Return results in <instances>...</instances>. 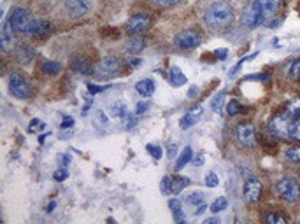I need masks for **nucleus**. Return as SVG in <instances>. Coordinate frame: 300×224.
Here are the masks:
<instances>
[{
  "mask_svg": "<svg viewBox=\"0 0 300 224\" xmlns=\"http://www.w3.org/2000/svg\"><path fill=\"white\" fill-rule=\"evenodd\" d=\"M235 11L228 0H214L202 12V21L212 32H225L232 26Z\"/></svg>",
  "mask_w": 300,
  "mask_h": 224,
  "instance_id": "f03ea898",
  "label": "nucleus"
},
{
  "mask_svg": "<svg viewBox=\"0 0 300 224\" xmlns=\"http://www.w3.org/2000/svg\"><path fill=\"white\" fill-rule=\"evenodd\" d=\"M35 56V49L28 42H18L14 46V60L19 65H28Z\"/></svg>",
  "mask_w": 300,
  "mask_h": 224,
  "instance_id": "4468645a",
  "label": "nucleus"
},
{
  "mask_svg": "<svg viewBox=\"0 0 300 224\" xmlns=\"http://www.w3.org/2000/svg\"><path fill=\"white\" fill-rule=\"evenodd\" d=\"M62 163H63V166L69 165V163H71V156H69V154H63V156H62Z\"/></svg>",
  "mask_w": 300,
  "mask_h": 224,
  "instance_id": "de8ad7c7",
  "label": "nucleus"
},
{
  "mask_svg": "<svg viewBox=\"0 0 300 224\" xmlns=\"http://www.w3.org/2000/svg\"><path fill=\"white\" fill-rule=\"evenodd\" d=\"M55 207H56V202L49 203V205H48V212H53V209H55Z\"/></svg>",
  "mask_w": 300,
  "mask_h": 224,
  "instance_id": "8fccbe9b",
  "label": "nucleus"
},
{
  "mask_svg": "<svg viewBox=\"0 0 300 224\" xmlns=\"http://www.w3.org/2000/svg\"><path fill=\"white\" fill-rule=\"evenodd\" d=\"M41 2H51V0H41Z\"/></svg>",
  "mask_w": 300,
  "mask_h": 224,
  "instance_id": "3c124183",
  "label": "nucleus"
},
{
  "mask_svg": "<svg viewBox=\"0 0 300 224\" xmlns=\"http://www.w3.org/2000/svg\"><path fill=\"white\" fill-rule=\"evenodd\" d=\"M262 195V182L256 177H249L244 182V198L248 203H256Z\"/></svg>",
  "mask_w": 300,
  "mask_h": 224,
  "instance_id": "2eb2a0df",
  "label": "nucleus"
},
{
  "mask_svg": "<svg viewBox=\"0 0 300 224\" xmlns=\"http://www.w3.org/2000/svg\"><path fill=\"white\" fill-rule=\"evenodd\" d=\"M148 151L151 152V156L155 158V161H158L162 158V147L160 146H148Z\"/></svg>",
  "mask_w": 300,
  "mask_h": 224,
  "instance_id": "c9c22d12",
  "label": "nucleus"
},
{
  "mask_svg": "<svg viewBox=\"0 0 300 224\" xmlns=\"http://www.w3.org/2000/svg\"><path fill=\"white\" fill-rule=\"evenodd\" d=\"M192 147H185L183 149V152L179 154V158H178V161H176V166H174V170L176 172H179V170H183L186 166V163L192 159Z\"/></svg>",
  "mask_w": 300,
  "mask_h": 224,
  "instance_id": "5701e85b",
  "label": "nucleus"
},
{
  "mask_svg": "<svg viewBox=\"0 0 300 224\" xmlns=\"http://www.w3.org/2000/svg\"><path fill=\"white\" fill-rule=\"evenodd\" d=\"M169 209L172 210V216H174L176 223H185V212H183V205L178 198L169 200Z\"/></svg>",
  "mask_w": 300,
  "mask_h": 224,
  "instance_id": "aec40b11",
  "label": "nucleus"
},
{
  "mask_svg": "<svg viewBox=\"0 0 300 224\" xmlns=\"http://www.w3.org/2000/svg\"><path fill=\"white\" fill-rule=\"evenodd\" d=\"M200 116H202V107H195V109H192L190 112H186L185 118L181 119V128L183 130H188L192 128L193 125H195L197 121L200 119Z\"/></svg>",
  "mask_w": 300,
  "mask_h": 224,
  "instance_id": "f3484780",
  "label": "nucleus"
},
{
  "mask_svg": "<svg viewBox=\"0 0 300 224\" xmlns=\"http://www.w3.org/2000/svg\"><path fill=\"white\" fill-rule=\"evenodd\" d=\"M146 44H148V41L142 35H130V39L125 42V49L130 55H139L146 48Z\"/></svg>",
  "mask_w": 300,
  "mask_h": 224,
  "instance_id": "dca6fc26",
  "label": "nucleus"
},
{
  "mask_svg": "<svg viewBox=\"0 0 300 224\" xmlns=\"http://www.w3.org/2000/svg\"><path fill=\"white\" fill-rule=\"evenodd\" d=\"M153 25V18L148 12H137L126 21L125 30L128 35H142L144 32H148Z\"/></svg>",
  "mask_w": 300,
  "mask_h": 224,
  "instance_id": "6e6552de",
  "label": "nucleus"
},
{
  "mask_svg": "<svg viewBox=\"0 0 300 224\" xmlns=\"http://www.w3.org/2000/svg\"><path fill=\"white\" fill-rule=\"evenodd\" d=\"M265 221L267 223H272V224H285V223H288V217L281 216V214H267Z\"/></svg>",
  "mask_w": 300,
  "mask_h": 224,
  "instance_id": "7c9ffc66",
  "label": "nucleus"
},
{
  "mask_svg": "<svg viewBox=\"0 0 300 224\" xmlns=\"http://www.w3.org/2000/svg\"><path fill=\"white\" fill-rule=\"evenodd\" d=\"M235 137H237V142L241 144L242 147L249 149L256 144V132H255V126L251 123H241L237 125L235 128Z\"/></svg>",
  "mask_w": 300,
  "mask_h": 224,
  "instance_id": "9b49d317",
  "label": "nucleus"
},
{
  "mask_svg": "<svg viewBox=\"0 0 300 224\" xmlns=\"http://www.w3.org/2000/svg\"><path fill=\"white\" fill-rule=\"evenodd\" d=\"M205 202V196L202 191H195V193H190V195L185 196V203L190 207H193V209H197V207H200L202 203Z\"/></svg>",
  "mask_w": 300,
  "mask_h": 224,
  "instance_id": "412c9836",
  "label": "nucleus"
},
{
  "mask_svg": "<svg viewBox=\"0 0 300 224\" xmlns=\"http://www.w3.org/2000/svg\"><path fill=\"white\" fill-rule=\"evenodd\" d=\"M7 19H9V23H11L12 28H14V32H19V33H26V30L30 28V25H32V21H33L30 11L25 7H12L11 14L7 16Z\"/></svg>",
  "mask_w": 300,
  "mask_h": 224,
  "instance_id": "1a4fd4ad",
  "label": "nucleus"
},
{
  "mask_svg": "<svg viewBox=\"0 0 300 224\" xmlns=\"http://www.w3.org/2000/svg\"><path fill=\"white\" fill-rule=\"evenodd\" d=\"M188 184H190V179H186V177H174L171 184V195H179Z\"/></svg>",
  "mask_w": 300,
  "mask_h": 224,
  "instance_id": "4be33fe9",
  "label": "nucleus"
},
{
  "mask_svg": "<svg viewBox=\"0 0 300 224\" xmlns=\"http://www.w3.org/2000/svg\"><path fill=\"white\" fill-rule=\"evenodd\" d=\"M169 77H171V84L174 86V88H179V86H183V84H186V82H188L186 75L181 72V70H179V67H171Z\"/></svg>",
  "mask_w": 300,
  "mask_h": 224,
  "instance_id": "6ab92c4d",
  "label": "nucleus"
},
{
  "mask_svg": "<svg viewBox=\"0 0 300 224\" xmlns=\"http://www.w3.org/2000/svg\"><path fill=\"white\" fill-rule=\"evenodd\" d=\"M205 210H207V207H205V203H202V205L197 207V209L193 210V216H195V217H197V216H202V214H204Z\"/></svg>",
  "mask_w": 300,
  "mask_h": 224,
  "instance_id": "c03bdc74",
  "label": "nucleus"
},
{
  "mask_svg": "<svg viewBox=\"0 0 300 224\" xmlns=\"http://www.w3.org/2000/svg\"><path fill=\"white\" fill-rule=\"evenodd\" d=\"M226 207H228V200H226L225 196H219V198H216L214 202L211 203V212L219 214V212H223Z\"/></svg>",
  "mask_w": 300,
  "mask_h": 224,
  "instance_id": "bb28decb",
  "label": "nucleus"
},
{
  "mask_svg": "<svg viewBox=\"0 0 300 224\" xmlns=\"http://www.w3.org/2000/svg\"><path fill=\"white\" fill-rule=\"evenodd\" d=\"M269 132L279 140L300 142V100L292 102L286 112L274 116L271 119Z\"/></svg>",
  "mask_w": 300,
  "mask_h": 224,
  "instance_id": "f257e3e1",
  "label": "nucleus"
},
{
  "mask_svg": "<svg viewBox=\"0 0 300 224\" xmlns=\"http://www.w3.org/2000/svg\"><path fill=\"white\" fill-rule=\"evenodd\" d=\"M149 2H151V5H155V7L165 9V7H174L181 0H149Z\"/></svg>",
  "mask_w": 300,
  "mask_h": 224,
  "instance_id": "c756f323",
  "label": "nucleus"
},
{
  "mask_svg": "<svg viewBox=\"0 0 300 224\" xmlns=\"http://www.w3.org/2000/svg\"><path fill=\"white\" fill-rule=\"evenodd\" d=\"M171 184H172L171 177H163L162 179V193L163 195H169V193H171Z\"/></svg>",
  "mask_w": 300,
  "mask_h": 224,
  "instance_id": "e433bc0d",
  "label": "nucleus"
},
{
  "mask_svg": "<svg viewBox=\"0 0 300 224\" xmlns=\"http://www.w3.org/2000/svg\"><path fill=\"white\" fill-rule=\"evenodd\" d=\"M176 156H178V146H176V144H171V146L167 147V158L172 159V158H176Z\"/></svg>",
  "mask_w": 300,
  "mask_h": 224,
  "instance_id": "58836bf2",
  "label": "nucleus"
},
{
  "mask_svg": "<svg viewBox=\"0 0 300 224\" xmlns=\"http://www.w3.org/2000/svg\"><path fill=\"white\" fill-rule=\"evenodd\" d=\"M67 177H69V172H67V168H60L55 172V179L58 180V182H62V180H65Z\"/></svg>",
  "mask_w": 300,
  "mask_h": 224,
  "instance_id": "4c0bfd02",
  "label": "nucleus"
},
{
  "mask_svg": "<svg viewBox=\"0 0 300 224\" xmlns=\"http://www.w3.org/2000/svg\"><path fill=\"white\" fill-rule=\"evenodd\" d=\"M111 116L112 118H121L125 119L126 116H128V110H126V105L121 102H116L111 105Z\"/></svg>",
  "mask_w": 300,
  "mask_h": 224,
  "instance_id": "393cba45",
  "label": "nucleus"
},
{
  "mask_svg": "<svg viewBox=\"0 0 300 224\" xmlns=\"http://www.w3.org/2000/svg\"><path fill=\"white\" fill-rule=\"evenodd\" d=\"M155 88L156 84L153 79H142V81H139L137 84H135V91L141 96H144V98H149V96L155 93Z\"/></svg>",
  "mask_w": 300,
  "mask_h": 224,
  "instance_id": "a211bd4d",
  "label": "nucleus"
},
{
  "mask_svg": "<svg viewBox=\"0 0 300 224\" xmlns=\"http://www.w3.org/2000/svg\"><path fill=\"white\" fill-rule=\"evenodd\" d=\"M218 184H219V179L214 172H209L207 175H205V186H207V188H216Z\"/></svg>",
  "mask_w": 300,
  "mask_h": 224,
  "instance_id": "f704fd0d",
  "label": "nucleus"
},
{
  "mask_svg": "<svg viewBox=\"0 0 300 224\" xmlns=\"http://www.w3.org/2000/svg\"><path fill=\"white\" fill-rule=\"evenodd\" d=\"M9 91L12 96L19 100H28L30 98V84L26 82V79L23 77L21 74L12 72L9 75Z\"/></svg>",
  "mask_w": 300,
  "mask_h": 224,
  "instance_id": "9d476101",
  "label": "nucleus"
},
{
  "mask_svg": "<svg viewBox=\"0 0 300 224\" xmlns=\"http://www.w3.org/2000/svg\"><path fill=\"white\" fill-rule=\"evenodd\" d=\"M202 42V35L200 32H197L195 28H186L181 32L176 33L174 37V46L183 51H190V49H195L197 46H200Z\"/></svg>",
  "mask_w": 300,
  "mask_h": 224,
  "instance_id": "0eeeda50",
  "label": "nucleus"
},
{
  "mask_svg": "<svg viewBox=\"0 0 300 224\" xmlns=\"http://www.w3.org/2000/svg\"><path fill=\"white\" fill-rule=\"evenodd\" d=\"M72 126H74V119L69 118V116H65V118H63L62 126H60V128H62V130H69V128H72Z\"/></svg>",
  "mask_w": 300,
  "mask_h": 224,
  "instance_id": "ea45409f",
  "label": "nucleus"
},
{
  "mask_svg": "<svg viewBox=\"0 0 300 224\" xmlns=\"http://www.w3.org/2000/svg\"><path fill=\"white\" fill-rule=\"evenodd\" d=\"M274 191L286 203H297L300 200V184L292 177H283L276 180Z\"/></svg>",
  "mask_w": 300,
  "mask_h": 224,
  "instance_id": "20e7f679",
  "label": "nucleus"
},
{
  "mask_svg": "<svg viewBox=\"0 0 300 224\" xmlns=\"http://www.w3.org/2000/svg\"><path fill=\"white\" fill-rule=\"evenodd\" d=\"M216 223H219V219H218V217H212V219H207V221H205L204 224H216Z\"/></svg>",
  "mask_w": 300,
  "mask_h": 224,
  "instance_id": "09e8293b",
  "label": "nucleus"
},
{
  "mask_svg": "<svg viewBox=\"0 0 300 224\" xmlns=\"http://www.w3.org/2000/svg\"><path fill=\"white\" fill-rule=\"evenodd\" d=\"M192 161H193V165H195V166L204 165V156H202V154H195V156H193Z\"/></svg>",
  "mask_w": 300,
  "mask_h": 224,
  "instance_id": "37998d69",
  "label": "nucleus"
},
{
  "mask_svg": "<svg viewBox=\"0 0 300 224\" xmlns=\"http://www.w3.org/2000/svg\"><path fill=\"white\" fill-rule=\"evenodd\" d=\"M290 77L295 79V81H300V58L295 60V62L290 65Z\"/></svg>",
  "mask_w": 300,
  "mask_h": 224,
  "instance_id": "2f4dec72",
  "label": "nucleus"
},
{
  "mask_svg": "<svg viewBox=\"0 0 300 224\" xmlns=\"http://www.w3.org/2000/svg\"><path fill=\"white\" fill-rule=\"evenodd\" d=\"M241 21L246 28H256V26H260V25H265L267 23L265 12H263L258 0H251V2L242 9Z\"/></svg>",
  "mask_w": 300,
  "mask_h": 224,
  "instance_id": "39448f33",
  "label": "nucleus"
},
{
  "mask_svg": "<svg viewBox=\"0 0 300 224\" xmlns=\"http://www.w3.org/2000/svg\"><path fill=\"white\" fill-rule=\"evenodd\" d=\"M260 5H262L263 12H265V18H272L274 16V11H276V5H274V0H258Z\"/></svg>",
  "mask_w": 300,
  "mask_h": 224,
  "instance_id": "c85d7f7f",
  "label": "nucleus"
},
{
  "mask_svg": "<svg viewBox=\"0 0 300 224\" xmlns=\"http://www.w3.org/2000/svg\"><path fill=\"white\" fill-rule=\"evenodd\" d=\"M93 11L92 0H62L60 2V14L69 21L83 19Z\"/></svg>",
  "mask_w": 300,
  "mask_h": 224,
  "instance_id": "7ed1b4c3",
  "label": "nucleus"
},
{
  "mask_svg": "<svg viewBox=\"0 0 300 224\" xmlns=\"http://www.w3.org/2000/svg\"><path fill=\"white\" fill-rule=\"evenodd\" d=\"M119 69H121V62H119L118 56L107 55L100 60L99 65L93 69V75L97 79H109L112 75H116L119 72Z\"/></svg>",
  "mask_w": 300,
  "mask_h": 224,
  "instance_id": "423d86ee",
  "label": "nucleus"
},
{
  "mask_svg": "<svg viewBox=\"0 0 300 224\" xmlns=\"http://www.w3.org/2000/svg\"><path fill=\"white\" fill-rule=\"evenodd\" d=\"M41 70L44 74H48V75H56V74H60V70H62V65H60L58 62H42Z\"/></svg>",
  "mask_w": 300,
  "mask_h": 224,
  "instance_id": "a878e982",
  "label": "nucleus"
},
{
  "mask_svg": "<svg viewBox=\"0 0 300 224\" xmlns=\"http://www.w3.org/2000/svg\"><path fill=\"white\" fill-rule=\"evenodd\" d=\"M135 123H137V119H135V118H133V116H126V118H125V128H133V126H135Z\"/></svg>",
  "mask_w": 300,
  "mask_h": 224,
  "instance_id": "a19ab883",
  "label": "nucleus"
},
{
  "mask_svg": "<svg viewBox=\"0 0 300 224\" xmlns=\"http://www.w3.org/2000/svg\"><path fill=\"white\" fill-rule=\"evenodd\" d=\"M72 67H74L76 70H78L79 74H93V69L92 65H90L88 62H86L83 56H78V58L72 62Z\"/></svg>",
  "mask_w": 300,
  "mask_h": 224,
  "instance_id": "b1692460",
  "label": "nucleus"
},
{
  "mask_svg": "<svg viewBox=\"0 0 300 224\" xmlns=\"http://www.w3.org/2000/svg\"><path fill=\"white\" fill-rule=\"evenodd\" d=\"M86 88H88V91L92 93V95H93V93H100L102 89H104L102 86H95V84H88Z\"/></svg>",
  "mask_w": 300,
  "mask_h": 224,
  "instance_id": "49530a36",
  "label": "nucleus"
},
{
  "mask_svg": "<svg viewBox=\"0 0 300 224\" xmlns=\"http://www.w3.org/2000/svg\"><path fill=\"white\" fill-rule=\"evenodd\" d=\"M239 110H241V103H239L237 100H230L228 105H226V112H228V116L239 114Z\"/></svg>",
  "mask_w": 300,
  "mask_h": 224,
  "instance_id": "473e14b6",
  "label": "nucleus"
},
{
  "mask_svg": "<svg viewBox=\"0 0 300 224\" xmlns=\"http://www.w3.org/2000/svg\"><path fill=\"white\" fill-rule=\"evenodd\" d=\"M148 109H149V103L141 102V103H137V109H135V112H137V114H144Z\"/></svg>",
  "mask_w": 300,
  "mask_h": 224,
  "instance_id": "79ce46f5",
  "label": "nucleus"
},
{
  "mask_svg": "<svg viewBox=\"0 0 300 224\" xmlns=\"http://www.w3.org/2000/svg\"><path fill=\"white\" fill-rule=\"evenodd\" d=\"M14 28L11 26L9 19H5L4 25H2V30H0V48H2L4 53H9L11 49H14Z\"/></svg>",
  "mask_w": 300,
  "mask_h": 224,
  "instance_id": "ddd939ff",
  "label": "nucleus"
},
{
  "mask_svg": "<svg viewBox=\"0 0 300 224\" xmlns=\"http://www.w3.org/2000/svg\"><path fill=\"white\" fill-rule=\"evenodd\" d=\"M49 32H51V23H49L48 19L33 18L32 25H30V28L26 30L25 35L33 37V39H42V37H46Z\"/></svg>",
  "mask_w": 300,
  "mask_h": 224,
  "instance_id": "f8f14e48",
  "label": "nucleus"
},
{
  "mask_svg": "<svg viewBox=\"0 0 300 224\" xmlns=\"http://www.w3.org/2000/svg\"><path fill=\"white\" fill-rule=\"evenodd\" d=\"M285 158L292 163H300V146H293L290 149H286Z\"/></svg>",
  "mask_w": 300,
  "mask_h": 224,
  "instance_id": "cd10ccee",
  "label": "nucleus"
},
{
  "mask_svg": "<svg viewBox=\"0 0 300 224\" xmlns=\"http://www.w3.org/2000/svg\"><path fill=\"white\" fill-rule=\"evenodd\" d=\"M214 55L218 60H225L226 55H228V51H226V49H218V51H214Z\"/></svg>",
  "mask_w": 300,
  "mask_h": 224,
  "instance_id": "a18cd8bd",
  "label": "nucleus"
},
{
  "mask_svg": "<svg viewBox=\"0 0 300 224\" xmlns=\"http://www.w3.org/2000/svg\"><path fill=\"white\" fill-rule=\"evenodd\" d=\"M225 95H226V91H219L218 95L212 98V102H211V109L212 110H219V107H221V102L225 100Z\"/></svg>",
  "mask_w": 300,
  "mask_h": 224,
  "instance_id": "72a5a7b5",
  "label": "nucleus"
}]
</instances>
